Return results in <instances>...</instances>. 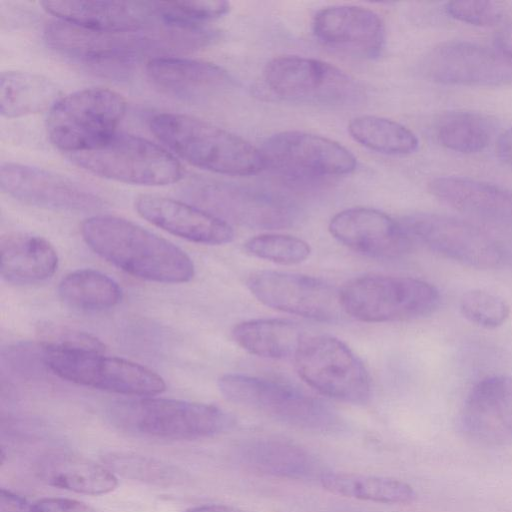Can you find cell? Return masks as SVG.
I'll return each instance as SVG.
<instances>
[{
    "label": "cell",
    "mask_w": 512,
    "mask_h": 512,
    "mask_svg": "<svg viewBox=\"0 0 512 512\" xmlns=\"http://www.w3.org/2000/svg\"><path fill=\"white\" fill-rule=\"evenodd\" d=\"M268 89L290 102L330 107L359 103L362 86L340 68L314 58L280 56L270 60L263 71Z\"/></svg>",
    "instance_id": "30bf717a"
},
{
    "label": "cell",
    "mask_w": 512,
    "mask_h": 512,
    "mask_svg": "<svg viewBox=\"0 0 512 512\" xmlns=\"http://www.w3.org/2000/svg\"><path fill=\"white\" fill-rule=\"evenodd\" d=\"M81 234L96 254L135 277L175 284L194 276L193 261L182 249L124 218H87Z\"/></svg>",
    "instance_id": "7a4b0ae2"
},
{
    "label": "cell",
    "mask_w": 512,
    "mask_h": 512,
    "mask_svg": "<svg viewBox=\"0 0 512 512\" xmlns=\"http://www.w3.org/2000/svg\"><path fill=\"white\" fill-rule=\"evenodd\" d=\"M41 5L60 21L93 31L138 30L162 23L155 11V1L45 0Z\"/></svg>",
    "instance_id": "7402d4cb"
},
{
    "label": "cell",
    "mask_w": 512,
    "mask_h": 512,
    "mask_svg": "<svg viewBox=\"0 0 512 512\" xmlns=\"http://www.w3.org/2000/svg\"><path fill=\"white\" fill-rule=\"evenodd\" d=\"M247 287L264 305L313 320L333 322L345 314L340 290L311 276L263 270L251 274Z\"/></svg>",
    "instance_id": "9a60e30c"
},
{
    "label": "cell",
    "mask_w": 512,
    "mask_h": 512,
    "mask_svg": "<svg viewBox=\"0 0 512 512\" xmlns=\"http://www.w3.org/2000/svg\"><path fill=\"white\" fill-rule=\"evenodd\" d=\"M436 136L439 143L449 150L464 154L478 153L490 143L493 127L480 114L457 111L439 120Z\"/></svg>",
    "instance_id": "1f68e13d"
},
{
    "label": "cell",
    "mask_w": 512,
    "mask_h": 512,
    "mask_svg": "<svg viewBox=\"0 0 512 512\" xmlns=\"http://www.w3.org/2000/svg\"><path fill=\"white\" fill-rule=\"evenodd\" d=\"M266 168L298 185H311L352 173L355 156L329 138L297 130L270 136L261 149Z\"/></svg>",
    "instance_id": "8fae6325"
},
{
    "label": "cell",
    "mask_w": 512,
    "mask_h": 512,
    "mask_svg": "<svg viewBox=\"0 0 512 512\" xmlns=\"http://www.w3.org/2000/svg\"><path fill=\"white\" fill-rule=\"evenodd\" d=\"M44 345L65 349L104 352L103 343L96 337L67 327L44 325L40 329Z\"/></svg>",
    "instance_id": "f35d334b"
},
{
    "label": "cell",
    "mask_w": 512,
    "mask_h": 512,
    "mask_svg": "<svg viewBox=\"0 0 512 512\" xmlns=\"http://www.w3.org/2000/svg\"><path fill=\"white\" fill-rule=\"evenodd\" d=\"M320 483L332 494L376 503L408 504L416 498L413 487L390 477L336 472L323 474Z\"/></svg>",
    "instance_id": "f1b7e54d"
},
{
    "label": "cell",
    "mask_w": 512,
    "mask_h": 512,
    "mask_svg": "<svg viewBox=\"0 0 512 512\" xmlns=\"http://www.w3.org/2000/svg\"><path fill=\"white\" fill-rule=\"evenodd\" d=\"M185 512H242L239 509L224 504H205L190 507Z\"/></svg>",
    "instance_id": "ee69618b"
},
{
    "label": "cell",
    "mask_w": 512,
    "mask_h": 512,
    "mask_svg": "<svg viewBox=\"0 0 512 512\" xmlns=\"http://www.w3.org/2000/svg\"><path fill=\"white\" fill-rule=\"evenodd\" d=\"M235 342L249 353L270 359L296 354L304 340L301 328L284 319H251L235 325Z\"/></svg>",
    "instance_id": "83f0119b"
},
{
    "label": "cell",
    "mask_w": 512,
    "mask_h": 512,
    "mask_svg": "<svg viewBox=\"0 0 512 512\" xmlns=\"http://www.w3.org/2000/svg\"><path fill=\"white\" fill-rule=\"evenodd\" d=\"M61 90L50 79L35 73L6 71L0 76V113L16 118L51 109Z\"/></svg>",
    "instance_id": "4316f807"
},
{
    "label": "cell",
    "mask_w": 512,
    "mask_h": 512,
    "mask_svg": "<svg viewBox=\"0 0 512 512\" xmlns=\"http://www.w3.org/2000/svg\"><path fill=\"white\" fill-rule=\"evenodd\" d=\"M0 271L4 280L32 284L50 278L59 259L46 239L28 233H8L0 241Z\"/></svg>",
    "instance_id": "484cf974"
},
{
    "label": "cell",
    "mask_w": 512,
    "mask_h": 512,
    "mask_svg": "<svg viewBox=\"0 0 512 512\" xmlns=\"http://www.w3.org/2000/svg\"><path fill=\"white\" fill-rule=\"evenodd\" d=\"M31 512H102L79 500L47 497L31 504Z\"/></svg>",
    "instance_id": "ab89813d"
},
{
    "label": "cell",
    "mask_w": 512,
    "mask_h": 512,
    "mask_svg": "<svg viewBox=\"0 0 512 512\" xmlns=\"http://www.w3.org/2000/svg\"><path fill=\"white\" fill-rule=\"evenodd\" d=\"M185 192L195 203L225 221L227 218L250 227H286L297 217L292 202L261 189L197 179L188 183Z\"/></svg>",
    "instance_id": "5bb4252c"
},
{
    "label": "cell",
    "mask_w": 512,
    "mask_h": 512,
    "mask_svg": "<svg viewBox=\"0 0 512 512\" xmlns=\"http://www.w3.org/2000/svg\"><path fill=\"white\" fill-rule=\"evenodd\" d=\"M145 72L160 92L190 102L213 96L232 82L227 71L218 65L169 55L148 60Z\"/></svg>",
    "instance_id": "603a6c76"
},
{
    "label": "cell",
    "mask_w": 512,
    "mask_h": 512,
    "mask_svg": "<svg viewBox=\"0 0 512 512\" xmlns=\"http://www.w3.org/2000/svg\"><path fill=\"white\" fill-rule=\"evenodd\" d=\"M412 241L460 264L492 269L503 261L497 241L478 226L446 215L416 213L401 221Z\"/></svg>",
    "instance_id": "4fadbf2b"
},
{
    "label": "cell",
    "mask_w": 512,
    "mask_h": 512,
    "mask_svg": "<svg viewBox=\"0 0 512 512\" xmlns=\"http://www.w3.org/2000/svg\"><path fill=\"white\" fill-rule=\"evenodd\" d=\"M452 18L477 26H492L505 18L504 9L491 1H452L445 5Z\"/></svg>",
    "instance_id": "74e56055"
},
{
    "label": "cell",
    "mask_w": 512,
    "mask_h": 512,
    "mask_svg": "<svg viewBox=\"0 0 512 512\" xmlns=\"http://www.w3.org/2000/svg\"><path fill=\"white\" fill-rule=\"evenodd\" d=\"M152 133L188 163L218 174L249 176L266 168L260 149L203 119L159 113L149 120Z\"/></svg>",
    "instance_id": "3957f363"
},
{
    "label": "cell",
    "mask_w": 512,
    "mask_h": 512,
    "mask_svg": "<svg viewBox=\"0 0 512 512\" xmlns=\"http://www.w3.org/2000/svg\"><path fill=\"white\" fill-rule=\"evenodd\" d=\"M230 10V4L218 0L155 1V11L162 23L181 27H202Z\"/></svg>",
    "instance_id": "e575fe53"
},
{
    "label": "cell",
    "mask_w": 512,
    "mask_h": 512,
    "mask_svg": "<svg viewBox=\"0 0 512 512\" xmlns=\"http://www.w3.org/2000/svg\"><path fill=\"white\" fill-rule=\"evenodd\" d=\"M102 461L116 476L126 479L157 485H170L180 479L174 466L137 453L113 451L106 453Z\"/></svg>",
    "instance_id": "d6a6232c"
},
{
    "label": "cell",
    "mask_w": 512,
    "mask_h": 512,
    "mask_svg": "<svg viewBox=\"0 0 512 512\" xmlns=\"http://www.w3.org/2000/svg\"><path fill=\"white\" fill-rule=\"evenodd\" d=\"M430 192L450 207L490 223L512 227V192L497 185L459 176L429 183Z\"/></svg>",
    "instance_id": "cb8c5ba5"
},
{
    "label": "cell",
    "mask_w": 512,
    "mask_h": 512,
    "mask_svg": "<svg viewBox=\"0 0 512 512\" xmlns=\"http://www.w3.org/2000/svg\"><path fill=\"white\" fill-rule=\"evenodd\" d=\"M294 358L299 376L319 393L352 404L370 399L368 372L341 340L330 335L304 338Z\"/></svg>",
    "instance_id": "7c38bea8"
},
{
    "label": "cell",
    "mask_w": 512,
    "mask_h": 512,
    "mask_svg": "<svg viewBox=\"0 0 512 512\" xmlns=\"http://www.w3.org/2000/svg\"><path fill=\"white\" fill-rule=\"evenodd\" d=\"M302 450L282 442L264 441L248 447V462L267 473L301 477L312 464Z\"/></svg>",
    "instance_id": "836d02e7"
},
{
    "label": "cell",
    "mask_w": 512,
    "mask_h": 512,
    "mask_svg": "<svg viewBox=\"0 0 512 512\" xmlns=\"http://www.w3.org/2000/svg\"><path fill=\"white\" fill-rule=\"evenodd\" d=\"M497 150L501 159L512 167V127L500 136Z\"/></svg>",
    "instance_id": "7bdbcfd3"
},
{
    "label": "cell",
    "mask_w": 512,
    "mask_h": 512,
    "mask_svg": "<svg viewBox=\"0 0 512 512\" xmlns=\"http://www.w3.org/2000/svg\"><path fill=\"white\" fill-rule=\"evenodd\" d=\"M459 310L470 323L485 329L502 326L510 316V306L501 296L483 289H471L459 299Z\"/></svg>",
    "instance_id": "d590c367"
},
{
    "label": "cell",
    "mask_w": 512,
    "mask_h": 512,
    "mask_svg": "<svg viewBox=\"0 0 512 512\" xmlns=\"http://www.w3.org/2000/svg\"><path fill=\"white\" fill-rule=\"evenodd\" d=\"M126 111V101L103 87L75 91L50 109L47 134L58 149L74 154L105 143L114 134Z\"/></svg>",
    "instance_id": "8992f818"
},
{
    "label": "cell",
    "mask_w": 512,
    "mask_h": 512,
    "mask_svg": "<svg viewBox=\"0 0 512 512\" xmlns=\"http://www.w3.org/2000/svg\"><path fill=\"white\" fill-rule=\"evenodd\" d=\"M343 310L363 322H394L423 318L440 303L438 289L421 279L406 276L365 275L340 289Z\"/></svg>",
    "instance_id": "5b68a950"
},
{
    "label": "cell",
    "mask_w": 512,
    "mask_h": 512,
    "mask_svg": "<svg viewBox=\"0 0 512 512\" xmlns=\"http://www.w3.org/2000/svg\"><path fill=\"white\" fill-rule=\"evenodd\" d=\"M461 427L473 442L503 446L512 441V377L491 375L469 391L461 411Z\"/></svg>",
    "instance_id": "d6986e66"
},
{
    "label": "cell",
    "mask_w": 512,
    "mask_h": 512,
    "mask_svg": "<svg viewBox=\"0 0 512 512\" xmlns=\"http://www.w3.org/2000/svg\"><path fill=\"white\" fill-rule=\"evenodd\" d=\"M49 46L61 55L104 72H125L135 63L209 45L215 31L165 23L129 31H93L62 21L46 26Z\"/></svg>",
    "instance_id": "6da1fadb"
},
{
    "label": "cell",
    "mask_w": 512,
    "mask_h": 512,
    "mask_svg": "<svg viewBox=\"0 0 512 512\" xmlns=\"http://www.w3.org/2000/svg\"><path fill=\"white\" fill-rule=\"evenodd\" d=\"M494 44L500 52L512 58V23L503 26L495 33Z\"/></svg>",
    "instance_id": "b9f144b4"
},
{
    "label": "cell",
    "mask_w": 512,
    "mask_h": 512,
    "mask_svg": "<svg viewBox=\"0 0 512 512\" xmlns=\"http://www.w3.org/2000/svg\"><path fill=\"white\" fill-rule=\"evenodd\" d=\"M69 159L97 176L128 184L163 186L183 176L182 166L172 154L126 133H116L91 150L69 154Z\"/></svg>",
    "instance_id": "52a82bcc"
},
{
    "label": "cell",
    "mask_w": 512,
    "mask_h": 512,
    "mask_svg": "<svg viewBox=\"0 0 512 512\" xmlns=\"http://www.w3.org/2000/svg\"><path fill=\"white\" fill-rule=\"evenodd\" d=\"M107 416L126 432L171 440L211 437L234 424V418L218 406L152 396L113 402Z\"/></svg>",
    "instance_id": "277c9868"
},
{
    "label": "cell",
    "mask_w": 512,
    "mask_h": 512,
    "mask_svg": "<svg viewBox=\"0 0 512 512\" xmlns=\"http://www.w3.org/2000/svg\"><path fill=\"white\" fill-rule=\"evenodd\" d=\"M35 471L46 484L79 494L103 495L118 486L117 476L104 464L71 452L55 451L42 456Z\"/></svg>",
    "instance_id": "d4e9b609"
},
{
    "label": "cell",
    "mask_w": 512,
    "mask_h": 512,
    "mask_svg": "<svg viewBox=\"0 0 512 512\" xmlns=\"http://www.w3.org/2000/svg\"><path fill=\"white\" fill-rule=\"evenodd\" d=\"M61 300L82 311H102L116 306L122 289L106 274L93 269H79L67 274L59 283Z\"/></svg>",
    "instance_id": "f546056e"
},
{
    "label": "cell",
    "mask_w": 512,
    "mask_h": 512,
    "mask_svg": "<svg viewBox=\"0 0 512 512\" xmlns=\"http://www.w3.org/2000/svg\"><path fill=\"white\" fill-rule=\"evenodd\" d=\"M1 190L25 204L61 211H93L102 199L84 184L42 168L14 162L0 167Z\"/></svg>",
    "instance_id": "e0dca14e"
},
{
    "label": "cell",
    "mask_w": 512,
    "mask_h": 512,
    "mask_svg": "<svg viewBox=\"0 0 512 512\" xmlns=\"http://www.w3.org/2000/svg\"><path fill=\"white\" fill-rule=\"evenodd\" d=\"M0 512H31V504L28 501L8 489H1Z\"/></svg>",
    "instance_id": "60d3db41"
},
{
    "label": "cell",
    "mask_w": 512,
    "mask_h": 512,
    "mask_svg": "<svg viewBox=\"0 0 512 512\" xmlns=\"http://www.w3.org/2000/svg\"><path fill=\"white\" fill-rule=\"evenodd\" d=\"M44 365L67 381L117 394L151 397L166 389L153 370L104 352L44 345Z\"/></svg>",
    "instance_id": "ba28073f"
},
{
    "label": "cell",
    "mask_w": 512,
    "mask_h": 512,
    "mask_svg": "<svg viewBox=\"0 0 512 512\" xmlns=\"http://www.w3.org/2000/svg\"><path fill=\"white\" fill-rule=\"evenodd\" d=\"M244 248L252 256L285 265L301 263L311 253V247L306 241L295 236L274 233L252 237L245 243Z\"/></svg>",
    "instance_id": "8d00e7d4"
},
{
    "label": "cell",
    "mask_w": 512,
    "mask_h": 512,
    "mask_svg": "<svg viewBox=\"0 0 512 512\" xmlns=\"http://www.w3.org/2000/svg\"><path fill=\"white\" fill-rule=\"evenodd\" d=\"M312 28L324 46L356 58H376L385 46L384 22L376 12L364 7L334 5L320 9Z\"/></svg>",
    "instance_id": "ac0fdd59"
},
{
    "label": "cell",
    "mask_w": 512,
    "mask_h": 512,
    "mask_svg": "<svg viewBox=\"0 0 512 512\" xmlns=\"http://www.w3.org/2000/svg\"><path fill=\"white\" fill-rule=\"evenodd\" d=\"M218 388L227 400L291 426L328 431L338 425L325 402L282 382L232 373L219 378Z\"/></svg>",
    "instance_id": "9c48e42d"
},
{
    "label": "cell",
    "mask_w": 512,
    "mask_h": 512,
    "mask_svg": "<svg viewBox=\"0 0 512 512\" xmlns=\"http://www.w3.org/2000/svg\"><path fill=\"white\" fill-rule=\"evenodd\" d=\"M135 209L153 225L183 239L205 245L232 241L234 231L224 219L201 208L172 198L144 194Z\"/></svg>",
    "instance_id": "44dd1931"
},
{
    "label": "cell",
    "mask_w": 512,
    "mask_h": 512,
    "mask_svg": "<svg viewBox=\"0 0 512 512\" xmlns=\"http://www.w3.org/2000/svg\"><path fill=\"white\" fill-rule=\"evenodd\" d=\"M351 137L362 146L387 155H407L418 148V138L404 125L379 116L363 115L348 124Z\"/></svg>",
    "instance_id": "4dcf8cb0"
},
{
    "label": "cell",
    "mask_w": 512,
    "mask_h": 512,
    "mask_svg": "<svg viewBox=\"0 0 512 512\" xmlns=\"http://www.w3.org/2000/svg\"><path fill=\"white\" fill-rule=\"evenodd\" d=\"M429 79L447 85L502 86L512 84V58L498 49L450 41L432 48L422 61Z\"/></svg>",
    "instance_id": "2e32d148"
},
{
    "label": "cell",
    "mask_w": 512,
    "mask_h": 512,
    "mask_svg": "<svg viewBox=\"0 0 512 512\" xmlns=\"http://www.w3.org/2000/svg\"><path fill=\"white\" fill-rule=\"evenodd\" d=\"M329 231L343 245L378 259L401 257L410 250L413 242L401 222L367 207L337 213L330 220Z\"/></svg>",
    "instance_id": "ffe728a7"
}]
</instances>
